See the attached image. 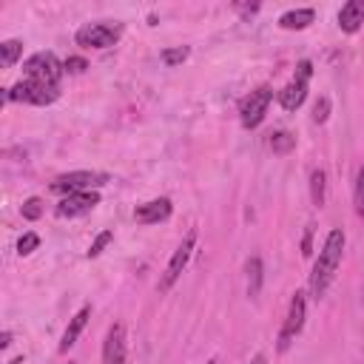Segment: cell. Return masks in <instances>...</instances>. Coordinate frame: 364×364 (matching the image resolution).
I'll use <instances>...</instances> for the list:
<instances>
[{
	"label": "cell",
	"instance_id": "cell-17",
	"mask_svg": "<svg viewBox=\"0 0 364 364\" xmlns=\"http://www.w3.org/2000/svg\"><path fill=\"white\" fill-rule=\"evenodd\" d=\"M20 57H23V40H3L0 43V63H3V68L17 65Z\"/></svg>",
	"mask_w": 364,
	"mask_h": 364
},
{
	"label": "cell",
	"instance_id": "cell-31",
	"mask_svg": "<svg viewBox=\"0 0 364 364\" xmlns=\"http://www.w3.org/2000/svg\"><path fill=\"white\" fill-rule=\"evenodd\" d=\"M205 364H219V361H216V358H210V361H205Z\"/></svg>",
	"mask_w": 364,
	"mask_h": 364
},
{
	"label": "cell",
	"instance_id": "cell-22",
	"mask_svg": "<svg viewBox=\"0 0 364 364\" xmlns=\"http://www.w3.org/2000/svg\"><path fill=\"white\" fill-rule=\"evenodd\" d=\"M114 242V230H102V233H97V239L91 242V247H88V259H97V256H102V250L108 247Z\"/></svg>",
	"mask_w": 364,
	"mask_h": 364
},
{
	"label": "cell",
	"instance_id": "cell-23",
	"mask_svg": "<svg viewBox=\"0 0 364 364\" xmlns=\"http://www.w3.org/2000/svg\"><path fill=\"white\" fill-rule=\"evenodd\" d=\"M353 202H355V213H358V219L364 222V165L358 168V173H355V191H353Z\"/></svg>",
	"mask_w": 364,
	"mask_h": 364
},
{
	"label": "cell",
	"instance_id": "cell-28",
	"mask_svg": "<svg viewBox=\"0 0 364 364\" xmlns=\"http://www.w3.org/2000/svg\"><path fill=\"white\" fill-rule=\"evenodd\" d=\"M9 344H11V333H9V330H3V338H0V347L6 350Z\"/></svg>",
	"mask_w": 364,
	"mask_h": 364
},
{
	"label": "cell",
	"instance_id": "cell-20",
	"mask_svg": "<svg viewBox=\"0 0 364 364\" xmlns=\"http://www.w3.org/2000/svg\"><path fill=\"white\" fill-rule=\"evenodd\" d=\"M188 54H191V48L188 46H176V48H162V63L168 65V68H173V65H182L185 60H188Z\"/></svg>",
	"mask_w": 364,
	"mask_h": 364
},
{
	"label": "cell",
	"instance_id": "cell-4",
	"mask_svg": "<svg viewBox=\"0 0 364 364\" xmlns=\"http://www.w3.org/2000/svg\"><path fill=\"white\" fill-rule=\"evenodd\" d=\"M270 102H273V88L270 85H259L250 94H245L239 100V122H242V128H247V131L259 128L264 114H267V108H270Z\"/></svg>",
	"mask_w": 364,
	"mask_h": 364
},
{
	"label": "cell",
	"instance_id": "cell-24",
	"mask_svg": "<svg viewBox=\"0 0 364 364\" xmlns=\"http://www.w3.org/2000/svg\"><path fill=\"white\" fill-rule=\"evenodd\" d=\"M37 247H40V236H37V233H31V230H28V233H23V236H20V242H17V253H20V256L34 253Z\"/></svg>",
	"mask_w": 364,
	"mask_h": 364
},
{
	"label": "cell",
	"instance_id": "cell-12",
	"mask_svg": "<svg viewBox=\"0 0 364 364\" xmlns=\"http://www.w3.org/2000/svg\"><path fill=\"white\" fill-rule=\"evenodd\" d=\"M171 213H173L171 199H168V196H156V199H148V202L136 205L134 222H136V225H159V222H165Z\"/></svg>",
	"mask_w": 364,
	"mask_h": 364
},
{
	"label": "cell",
	"instance_id": "cell-7",
	"mask_svg": "<svg viewBox=\"0 0 364 364\" xmlns=\"http://www.w3.org/2000/svg\"><path fill=\"white\" fill-rule=\"evenodd\" d=\"M304 318H307V299H304L301 290H296L293 299H290V304H287L282 330H279V353H284V350L296 341V336H299L301 327H304Z\"/></svg>",
	"mask_w": 364,
	"mask_h": 364
},
{
	"label": "cell",
	"instance_id": "cell-10",
	"mask_svg": "<svg viewBox=\"0 0 364 364\" xmlns=\"http://www.w3.org/2000/svg\"><path fill=\"white\" fill-rule=\"evenodd\" d=\"M100 205V191H80V193H68L57 202L54 213L60 219H77V216H85L91 213L94 208Z\"/></svg>",
	"mask_w": 364,
	"mask_h": 364
},
{
	"label": "cell",
	"instance_id": "cell-14",
	"mask_svg": "<svg viewBox=\"0 0 364 364\" xmlns=\"http://www.w3.org/2000/svg\"><path fill=\"white\" fill-rule=\"evenodd\" d=\"M364 23V0H347L338 9V28L344 34H355Z\"/></svg>",
	"mask_w": 364,
	"mask_h": 364
},
{
	"label": "cell",
	"instance_id": "cell-15",
	"mask_svg": "<svg viewBox=\"0 0 364 364\" xmlns=\"http://www.w3.org/2000/svg\"><path fill=\"white\" fill-rule=\"evenodd\" d=\"M313 20H316L313 9H290V11H284L279 17V28H284V31H304Z\"/></svg>",
	"mask_w": 364,
	"mask_h": 364
},
{
	"label": "cell",
	"instance_id": "cell-19",
	"mask_svg": "<svg viewBox=\"0 0 364 364\" xmlns=\"http://www.w3.org/2000/svg\"><path fill=\"white\" fill-rule=\"evenodd\" d=\"M270 148H273V154H290L296 148V136L290 131H273L270 134Z\"/></svg>",
	"mask_w": 364,
	"mask_h": 364
},
{
	"label": "cell",
	"instance_id": "cell-2",
	"mask_svg": "<svg viewBox=\"0 0 364 364\" xmlns=\"http://www.w3.org/2000/svg\"><path fill=\"white\" fill-rule=\"evenodd\" d=\"M63 74H65V68L51 51H37L23 63V77L26 80H31L37 85H46V88H54V91H60Z\"/></svg>",
	"mask_w": 364,
	"mask_h": 364
},
{
	"label": "cell",
	"instance_id": "cell-8",
	"mask_svg": "<svg viewBox=\"0 0 364 364\" xmlns=\"http://www.w3.org/2000/svg\"><path fill=\"white\" fill-rule=\"evenodd\" d=\"M60 100V91L54 88H46V85H37L31 80H20L14 82L11 88L3 91V102H28V105H51Z\"/></svg>",
	"mask_w": 364,
	"mask_h": 364
},
{
	"label": "cell",
	"instance_id": "cell-9",
	"mask_svg": "<svg viewBox=\"0 0 364 364\" xmlns=\"http://www.w3.org/2000/svg\"><path fill=\"white\" fill-rule=\"evenodd\" d=\"M310 74H313V63H310V60H301V63L296 65L293 80L276 94V97H279V105H282L284 111H299V108H301V102L307 100V82H310Z\"/></svg>",
	"mask_w": 364,
	"mask_h": 364
},
{
	"label": "cell",
	"instance_id": "cell-25",
	"mask_svg": "<svg viewBox=\"0 0 364 364\" xmlns=\"http://www.w3.org/2000/svg\"><path fill=\"white\" fill-rule=\"evenodd\" d=\"M327 117H330V100H327V97H318L316 105H313V117H310V119H313L316 125H321V122H327Z\"/></svg>",
	"mask_w": 364,
	"mask_h": 364
},
{
	"label": "cell",
	"instance_id": "cell-18",
	"mask_svg": "<svg viewBox=\"0 0 364 364\" xmlns=\"http://www.w3.org/2000/svg\"><path fill=\"white\" fill-rule=\"evenodd\" d=\"M324 185H327L324 171H321V168L310 171V199H313V205H316V208H321V205H324Z\"/></svg>",
	"mask_w": 364,
	"mask_h": 364
},
{
	"label": "cell",
	"instance_id": "cell-16",
	"mask_svg": "<svg viewBox=\"0 0 364 364\" xmlns=\"http://www.w3.org/2000/svg\"><path fill=\"white\" fill-rule=\"evenodd\" d=\"M245 273H247V296H259L262 282H264L262 259H259V256H250V259H247V264H245Z\"/></svg>",
	"mask_w": 364,
	"mask_h": 364
},
{
	"label": "cell",
	"instance_id": "cell-1",
	"mask_svg": "<svg viewBox=\"0 0 364 364\" xmlns=\"http://www.w3.org/2000/svg\"><path fill=\"white\" fill-rule=\"evenodd\" d=\"M344 230L341 228H333L324 242H321V250L313 262V273H310V293L313 299H321L327 293V287L333 284L336 273H338V264H341V256H344Z\"/></svg>",
	"mask_w": 364,
	"mask_h": 364
},
{
	"label": "cell",
	"instance_id": "cell-27",
	"mask_svg": "<svg viewBox=\"0 0 364 364\" xmlns=\"http://www.w3.org/2000/svg\"><path fill=\"white\" fill-rule=\"evenodd\" d=\"M301 253H304V256H310V228H307V233H304V242H301Z\"/></svg>",
	"mask_w": 364,
	"mask_h": 364
},
{
	"label": "cell",
	"instance_id": "cell-26",
	"mask_svg": "<svg viewBox=\"0 0 364 364\" xmlns=\"http://www.w3.org/2000/svg\"><path fill=\"white\" fill-rule=\"evenodd\" d=\"M63 68H65V74H82L88 68V63H85V57H68V60H63Z\"/></svg>",
	"mask_w": 364,
	"mask_h": 364
},
{
	"label": "cell",
	"instance_id": "cell-3",
	"mask_svg": "<svg viewBox=\"0 0 364 364\" xmlns=\"http://www.w3.org/2000/svg\"><path fill=\"white\" fill-rule=\"evenodd\" d=\"M119 37H122V26L102 20V23H85V26H80L77 34H74V43L80 48H97V51H102V48L117 46Z\"/></svg>",
	"mask_w": 364,
	"mask_h": 364
},
{
	"label": "cell",
	"instance_id": "cell-32",
	"mask_svg": "<svg viewBox=\"0 0 364 364\" xmlns=\"http://www.w3.org/2000/svg\"><path fill=\"white\" fill-rule=\"evenodd\" d=\"M68 364H74V361H68Z\"/></svg>",
	"mask_w": 364,
	"mask_h": 364
},
{
	"label": "cell",
	"instance_id": "cell-5",
	"mask_svg": "<svg viewBox=\"0 0 364 364\" xmlns=\"http://www.w3.org/2000/svg\"><path fill=\"white\" fill-rule=\"evenodd\" d=\"M111 176L105 171H68V173H60L54 182H51V191L54 193H80V191H97L108 182Z\"/></svg>",
	"mask_w": 364,
	"mask_h": 364
},
{
	"label": "cell",
	"instance_id": "cell-11",
	"mask_svg": "<svg viewBox=\"0 0 364 364\" xmlns=\"http://www.w3.org/2000/svg\"><path fill=\"white\" fill-rule=\"evenodd\" d=\"M125 353H128V344H125V324L114 321V324L105 330V338H102V364H125Z\"/></svg>",
	"mask_w": 364,
	"mask_h": 364
},
{
	"label": "cell",
	"instance_id": "cell-30",
	"mask_svg": "<svg viewBox=\"0 0 364 364\" xmlns=\"http://www.w3.org/2000/svg\"><path fill=\"white\" fill-rule=\"evenodd\" d=\"M9 364H23V355H17V358H11Z\"/></svg>",
	"mask_w": 364,
	"mask_h": 364
},
{
	"label": "cell",
	"instance_id": "cell-21",
	"mask_svg": "<svg viewBox=\"0 0 364 364\" xmlns=\"http://www.w3.org/2000/svg\"><path fill=\"white\" fill-rule=\"evenodd\" d=\"M20 213L26 222H37L43 216V199L40 196H28L23 205H20Z\"/></svg>",
	"mask_w": 364,
	"mask_h": 364
},
{
	"label": "cell",
	"instance_id": "cell-13",
	"mask_svg": "<svg viewBox=\"0 0 364 364\" xmlns=\"http://www.w3.org/2000/svg\"><path fill=\"white\" fill-rule=\"evenodd\" d=\"M88 316H91V307L85 304V307H80L74 316H71V321H68V327L63 330V338H60V353H68L74 344H77V338H80V333L85 330V324H88Z\"/></svg>",
	"mask_w": 364,
	"mask_h": 364
},
{
	"label": "cell",
	"instance_id": "cell-29",
	"mask_svg": "<svg viewBox=\"0 0 364 364\" xmlns=\"http://www.w3.org/2000/svg\"><path fill=\"white\" fill-rule=\"evenodd\" d=\"M250 364H267V355H264V353H256V355L250 358Z\"/></svg>",
	"mask_w": 364,
	"mask_h": 364
},
{
	"label": "cell",
	"instance_id": "cell-6",
	"mask_svg": "<svg viewBox=\"0 0 364 364\" xmlns=\"http://www.w3.org/2000/svg\"><path fill=\"white\" fill-rule=\"evenodd\" d=\"M193 247H196V230H188L185 239L179 242V247L173 250V256H171L168 264H165V273H162V279H159V284H156L159 293H168V290L179 282L182 270L188 267V262H191V256H193Z\"/></svg>",
	"mask_w": 364,
	"mask_h": 364
}]
</instances>
